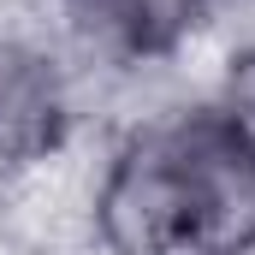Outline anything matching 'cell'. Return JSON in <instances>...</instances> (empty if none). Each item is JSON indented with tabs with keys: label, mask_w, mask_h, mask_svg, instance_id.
<instances>
[{
	"label": "cell",
	"mask_w": 255,
	"mask_h": 255,
	"mask_svg": "<svg viewBox=\"0 0 255 255\" xmlns=\"http://www.w3.org/2000/svg\"><path fill=\"white\" fill-rule=\"evenodd\" d=\"M255 232V166L214 107L130 125L101 166V255H232Z\"/></svg>",
	"instance_id": "cell-1"
},
{
	"label": "cell",
	"mask_w": 255,
	"mask_h": 255,
	"mask_svg": "<svg viewBox=\"0 0 255 255\" xmlns=\"http://www.w3.org/2000/svg\"><path fill=\"white\" fill-rule=\"evenodd\" d=\"M71 136V77L48 36L0 24V178Z\"/></svg>",
	"instance_id": "cell-2"
},
{
	"label": "cell",
	"mask_w": 255,
	"mask_h": 255,
	"mask_svg": "<svg viewBox=\"0 0 255 255\" xmlns=\"http://www.w3.org/2000/svg\"><path fill=\"white\" fill-rule=\"evenodd\" d=\"M214 113L226 119V130L238 136V148L250 154V166H255V48H244L238 60L226 65V83H220Z\"/></svg>",
	"instance_id": "cell-4"
},
{
	"label": "cell",
	"mask_w": 255,
	"mask_h": 255,
	"mask_svg": "<svg viewBox=\"0 0 255 255\" xmlns=\"http://www.w3.org/2000/svg\"><path fill=\"white\" fill-rule=\"evenodd\" d=\"M95 18V36L125 60H166L196 36V24L214 12V0H83Z\"/></svg>",
	"instance_id": "cell-3"
},
{
	"label": "cell",
	"mask_w": 255,
	"mask_h": 255,
	"mask_svg": "<svg viewBox=\"0 0 255 255\" xmlns=\"http://www.w3.org/2000/svg\"><path fill=\"white\" fill-rule=\"evenodd\" d=\"M232 255H255V232H250V238H244V244H238Z\"/></svg>",
	"instance_id": "cell-5"
}]
</instances>
